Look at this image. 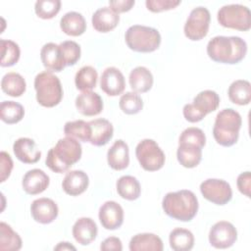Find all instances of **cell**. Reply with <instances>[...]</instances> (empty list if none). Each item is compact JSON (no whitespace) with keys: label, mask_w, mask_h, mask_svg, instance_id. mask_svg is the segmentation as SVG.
<instances>
[{"label":"cell","mask_w":251,"mask_h":251,"mask_svg":"<svg viewBox=\"0 0 251 251\" xmlns=\"http://www.w3.org/2000/svg\"><path fill=\"white\" fill-rule=\"evenodd\" d=\"M247 53V43L239 36L213 37L207 44V54L217 63L234 65L243 60Z\"/></svg>","instance_id":"6da1fadb"},{"label":"cell","mask_w":251,"mask_h":251,"mask_svg":"<svg viewBox=\"0 0 251 251\" xmlns=\"http://www.w3.org/2000/svg\"><path fill=\"white\" fill-rule=\"evenodd\" d=\"M82 148L80 143L73 137L66 136L57 141L46 156L45 164L54 173L63 174L80 160Z\"/></svg>","instance_id":"7a4b0ae2"},{"label":"cell","mask_w":251,"mask_h":251,"mask_svg":"<svg viewBox=\"0 0 251 251\" xmlns=\"http://www.w3.org/2000/svg\"><path fill=\"white\" fill-rule=\"evenodd\" d=\"M164 212L172 219L180 222L191 221L198 212V200L195 194L187 189L168 192L162 201Z\"/></svg>","instance_id":"3957f363"},{"label":"cell","mask_w":251,"mask_h":251,"mask_svg":"<svg viewBox=\"0 0 251 251\" xmlns=\"http://www.w3.org/2000/svg\"><path fill=\"white\" fill-rule=\"evenodd\" d=\"M241 125V116L235 110L226 108L220 111L216 116L213 127V135L217 143L225 147L235 144L238 140Z\"/></svg>","instance_id":"277c9868"},{"label":"cell","mask_w":251,"mask_h":251,"mask_svg":"<svg viewBox=\"0 0 251 251\" xmlns=\"http://www.w3.org/2000/svg\"><path fill=\"white\" fill-rule=\"evenodd\" d=\"M38 104L46 108L57 106L63 98V88L57 75L49 71L39 73L34 78Z\"/></svg>","instance_id":"5b68a950"},{"label":"cell","mask_w":251,"mask_h":251,"mask_svg":"<svg viewBox=\"0 0 251 251\" xmlns=\"http://www.w3.org/2000/svg\"><path fill=\"white\" fill-rule=\"evenodd\" d=\"M125 39L129 49L140 53L153 52L161 44V34L156 28L140 25L129 26L126 31Z\"/></svg>","instance_id":"8992f818"},{"label":"cell","mask_w":251,"mask_h":251,"mask_svg":"<svg viewBox=\"0 0 251 251\" xmlns=\"http://www.w3.org/2000/svg\"><path fill=\"white\" fill-rule=\"evenodd\" d=\"M219 24L227 28L247 31L251 28V12L248 7L241 4L225 5L218 11Z\"/></svg>","instance_id":"52a82bcc"},{"label":"cell","mask_w":251,"mask_h":251,"mask_svg":"<svg viewBox=\"0 0 251 251\" xmlns=\"http://www.w3.org/2000/svg\"><path fill=\"white\" fill-rule=\"evenodd\" d=\"M135 155L142 169L147 172L158 171L165 165V153L153 139L141 140L135 148Z\"/></svg>","instance_id":"ba28073f"},{"label":"cell","mask_w":251,"mask_h":251,"mask_svg":"<svg viewBox=\"0 0 251 251\" xmlns=\"http://www.w3.org/2000/svg\"><path fill=\"white\" fill-rule=\"evenodd\" d=\"M210 21L211 15L207 8L202 6L194 8L184 24L183 31L185 36L192 41L203 39L209 31Z\"/></svg>","instance_id":"9c48e42d"},{"label":"cell","mask_w":251,"mask_h":251,"mask_svg":"<svg viewBox=\"0 0 251 251\" xmlns=\"http://www.w3.org/2000/svg\"><path fill=\"white\" fill-rule=\"evenodd\" d=\"M200 191L205 199L216 205H226L232 198L231 187L224 179L208 178L201 182Z\"/></svg>","instance_id":"30bf717a"},{"label":"cell","mask_w":251,"mask_h":251,"mask_svg":"<svg viewBox=\"0 0 251 251\" xmlns=\"http://www.w3.org/2000/svg\"><path fill=\"white\" fill-rule=\"evenodd\" d=\"M237 239V230L234 226L226 221L216 223L210 229L209 242L217 249L231 247Z\"/></svg>","instance_id":"8fae6325"},{"label":"cell","mask_w":251,"mask_h":251,"mask_svg":"<svg viewBox=\"0 0 251 251\" xmlns=\"http://www.w3.org/2000/svg\"><path fill=\"white\" fill-rule=\"evenodd\" d=\"M30 213L35 222L47 225L56 220L59 214V209L52 199L42 197L35 199L31 203Z\"/></svg>","instance_id":"7c38bea8"},{"label":"cell","mask_w":251,"mask_h":251,"mask_svg":"<svg viewBox=\"0 0 251 251\" xmlns=\"http://www.w3.org/2000/svg\"><path fill=\"white\" fill-rule=\"evenodd\" d=\"M99 221L102 226L109 230L119 228L124 223V210L115 201H106L99 208Z\"/></svg>","instance_id":"4fadbf2b"},{"label":"cell","mask_w":251,"mask_h":251,"mask_svg":"<svg viewBox=\"0 0 251 251\" xmlns=\"http://www.w3.org/2000/svg\"><path fill=\"white\" fill-rule=\"evenodd\" d=\"M100 86L102 91H104L109 96L120 95L124 92L126 87L125 76L119 69L115 67H109L102 73L100 78Z\"/></svg>","instance_id":"5bb4252c"},{"label":"cell","mask_w":251,"mask_h":251,"mask_svg":"<svg viewBox=\"0 0 251 251\" xmlns=\"http://www.w3.org/2000/svg\"><path fill=\"white\" fill-rule=\"evenodd\" d=\"M13 151L17 159L25 164H34L41 157V152L36 143L28 137L18 138L13 144Z\"/></svg>","instance_id":"9a60e30c"},{"label":"cell","mask_w":251,"mask_h":251,"mask_svg":"<svg viewBox=\"0 0 251 251\" xmlns=\"http://www.w3.org/2000/svg\"><path fill=\"white\" fill-rule=\"evenodd\" d=\"M75 107L83 116H97L103 110V100L96 92L83 91L75 98Z\"/></svg>","instance_id":"2e32d148"},{"label":"cell","mask_w":251,"mask_h":251,"mask_svg":"<svg viewBox=\"0 0 251 251\" xmlns=\"http://www.w3.org/2000/svg\"><path fill=\"white\" fill-rule=\"evenodd\" d=\"M49 176L42 170L32 169L24 176L22 185L27 194L36 195L42 193L49 186Z\"/></svg>","instance_id":"e0dca14e"},{"label":"cell","mask_w":251,"mask_h":251,"mask_svg":"<svg viewBox=\"0 0 251 251\" xmlns=\"http://www.w3.org/2000/svg\"><path fill=\"white\" fill-rule=\"evenodd\" d=\"M89 184V178L86 173L80 170L70 171L66 174L63 181V190L71 196H77L83 193Z\"/></svg>","instance_id":"ac0fdd59"},{"label":"cell","mask_w":251,"mask_h":251,"mask_svg":"<svg viewBox=\"0 0 251 251\" xmlns=\"http://www.w3.org/2000/svg\"><path fill=\"white\" fill-rule=\"evenodd\" d=\"M40 58L43 66L49 72L59 73L66 67L60 46L54 42H48L43 45L40 51Z\"/></svg>","instance_id":"d6986e66"},{"label":"cell","mask_w":251,"mask_h":251,"mask_svg":"<svg viewBox=\"0 0 251 251\" xmlns=\"http://www.w3.org/2000/svg\"><path fill=\"white\" fill-rule=\"evenodd\" d=\"M98 228L91 218H79L73 226V236L81 245H88L95 240Z\"/></svg>","instance_id":"ffe728a7"},{"label":"cell","mask_w":251,"mask_h":251,"mask_svg":"<svg viewBox=\"0 0 251 251\" xmlns=\"http://www.w3.org/2000/svg\"><path fill=\"white\" fill-rule=\"evenodd\" d=\"M108 165L115 171H123L129 164V150L127 144L119 139L114 142L107 152Z\"/></svg>","instance_id":"44dd1931"},{"label":"cell","mask_w":251,"mask_h":251,"mask_svg":"<svg viewBox=\"0 0 251 251\" xmlns=\"http://www.w3.org/2000/svg\"><path fill=\"white\" fill-rule=\"evenodd\" d=\"M91 22L95 30L105 33L113 30L119 25L120 16L110 7H102L94 12Z\"/></svg>","instance_id":"7402d4cb"},{"label":"cell","mask_w":251,"mask_h":251,"mask_svg":"<svg viewBox=\"0 0 251 251\" xmlns=\"http://www.w3.org/2000/svg\"><path fill=\"white\" fill-rule=\"evenodd\" d=\"M91 126V135L89 143L94 146H104L113 137V125L106 119H95L89 122Z\"/></svg>","instance_id":"603a6c76"},{"label":"cell","mask_w":251,"mask_h":251,"mask_svg":"<svg viewBox=\"0 0 251 251\" xmlns=\"http://www.w3.org/2000/svg\"><path fill=\"white\" fill-rule=\"evenodd\" d=\"M130 251H162L163 241L154 233H138L131 237L129 241Z\"/></svg>","instance_id":"cb8c5ba5"},{"label":"cell","mask_w":251,"mask_h":251,"mask_svg":"<svg viewBox=\"0 0 251 251\" xmlns=\"http://www.w3.org/2000/svg\"><path fill=\"white\" fill-rule=\"evenodd\" d=\"M60 27L67 35L79 36L86 30V22L80 13L72 11L62 17Z\"/></svg>","instance_id":"d4e9b609"},{"label":"cell","mask_w":251,"mask_h":251,"mask_svg":"<svg viewBox=\"0 0 251 251\" xmlns=\"http://www.w3.org/2000/svg\"><path fill=\"white\" fill-rule=\"evenodd\" d=\"M128 81L131 89L137 93H144L151 89L153 85V75L145 67L134 68L128 76Z\"/></svg>","instance_id":"484cf974"},{"label":"cell","mask_w":251,"mask_h":251,"mask_svg":"<svg viewBox=\"0 0 251 251\" xmlns=\"http://www.w3.org/2000/svg\"><path fill=\"white\" fill-rule=\"evenodd\" d=\"M192 105L205 117L207 114L218 109L220 105V97L214 90H203L194 97Z\"/></svg>","instance_id":"4316f807"},{"label":"cell","mask_w":251,"mask_h":251,"mask_svg":"<svg viewBox=\"0 0 251 251\" xmlns=\"http://www.w3.org/2000/svg\"><path fill=\"white\" fill-rule=\"evenodd\" d=\"M176 158L182 167L195 168L201 162L202 148L190 144H178Z\"/></svg>","instance_id":"83f0119b"},{"label":"cell","mask_w":251,"mask_h":251,"mask_svg":"<svg viewBox=\"0 0 251 251\" xmlns=\"http://www.w3.org/2000/svg\"><path fill=\"white\" fill-rule=\"evenodd\" d=\"M227 95L229 100L236 105H248L251 101V84L248 80H234L228 87Z\"/></svg>","instance_id":"f1b7e54d"},{"label":"cell","mask_w":251,"mask_h":251,"mask_svg":"<svg viewBox=\"0 0 251 251\" xmlns=\"http://www.w3.org/2000/svg\"><path fill=\"white\" fill-rule=\"evenodd\" d=\"M116 187H117L118 194L126 200L133 201L140 196V192H141L140 183L137 180V178L132 176H121L117 180Z\"/></svg>","instance_id":"f546056e"},{"label":"cell","mask_w":251,"mask_h":251,"mask_svg":"<svg viewBox=\"0 0 251 251\" xmlns=\"http://www.w3.org/2000/svg\"><path fill=\"white\" fill-rule=\"evenodd\" d=\"M169 242L175 251H188L194 246V235L188 229L176 227L170 232Z\"/></svg>","instance_id":"4dcf8cb0"},{"label":"cell","mask_w":251,"mask_h":251,"mask_svg":"<svg viewBox=\"0 0 251 251\" xmlns=\"http://www.w3.org/2000/svg\"><path fill=\"white\" fill-rule=\"evenodd\" d=\"M1 88L4 93L12 97H20L26 88L25 78L18 73L11 72L6 74L1 80Z\"/></svg>","instance_id":"1f68e13d"},{"label":"cell","mask_w":251,"mask_h":251,"mask_svg":"<svg viewBox=\"0 0 251 251\" xmlns=\"http://www.w3.org/2000/svg\"><path fill=\"white\" fill-rule=\"evenodd\" d=\"M22 248V239L13 228L4 222L0 223V250L18 251Z\"/></svg>","instance_id":"d6a6232c"},{"label":"cell","mask_w":251,"mask_h":251,"mask_svg":"<svg viewBox=\"0 0 251 251\" xmlns=\"http://www.w3.org/2000/svg\"><path fill=\"white\" fill-rule=\"evenodd\" d=\"M98 78L97 71L91 66L81 67L75 74V84L80 91H90L96 86Z\"/></svg>","instance_id":"836d02e7"},{"label":"cell","mask_w":251,"mask_h":251,"mask_svg":"<svg viewBox=\"0 0 251 251\" xmlns=\"http://www.w3.org/2000/svg\"><path fill=\"white\" fill-rule=\"evenodd\" d=\"M64 133L66 136L73 137L83 142H89L91 126L89 122H85L83 120L67 122L64 126Z\"/></svg>","instance_id":"e575fe53"},{"label":"cell","mask_w":251,"mask_h":251,"mask_svg":"<svg viewBox=\"0 0 251 251\" xmlns=\"http://www.w3.org/2000/svg\"><path fill=\"white\" fill-rule=\"evenodd\" d=\"M25 116L24 107L15 101H3L0 105V119L8 124H17Z\"/></svg>","instance_id":"d590c367"},{"label":"cell","mask_w":251,"mask_h":251,"mask_svg":"<svg viewBox=\"0 0 251 251\" xmlns=\"http://www.w3.org/2000/svg\"><path fill=\"white\" fill-rule=\"evenodd\" d=\"M1 47V67H11L14 66L20 59L21 51L19 45L9 39L0 40Z\"/></svg>","instance_id":"8d00e7d4"},{"label":"cell","mask_w":251,"mask_h":251,"mask_svg":"<svg viewBox=\"0 0 251 251\" xmlns=\"http://www.w3.org/2000/svg\"><path fill=\"white\" fill-rule=\"evenodd\" d=\"M121 110L126 115H135L143 108V101L136 92H126L119 101Z\"/></svg>","instance_id":"74e56055"},{"label":"cell","mask_w":251,"mask_h":251,"mask_svg":"<svg viewBox=\"0 0 251 251\" xmlns=\"http://www.w3.org/2000/svg\"><path fill=\"white\" fill-rule=\"evenodd\" d=\"M61 9L60 0H38L34 4L35 14L44 20L54 18Z\"/></svg>","instance_id":"f35d334b"},{"label":"cell","mask_w":251,"mask_h":251,"mask_svg":"<svg viewBox=\"0 0 251 251\" xmlns=\"http://www.w3.org/2000/svg\"><path fill=\"white\" fill-rule=\"evenodd\" d=\"M178 144H190L203 148L206 144L205 133L198 127H187L181 132L178 139Z\"/></svg>","instance_id":"ab89813d"},{"label":"cell","mask_w":251,"mask_h":251,"mask_svg":"<svg viewBox=\"0 0 251 251\" xmlns=\"http://www.w3.org/2000/svg\"><path fill=\"white\" fill-rule=\"evenodd\" d=\"M66 66H74L80 58V46L73 40H66L59 44Z\"/></svg>","instance_id":"60d3db41"},{"label":"cell","mask_w":251,"mask_h":251,"mask_svg":"<svg viewBox=\"0 0 251 251\" xmlns=\"http://www.w3.org/2000/svg\"><path fill=\"white\" fill-rule=\"evenodd\" d=\"M180 4L179 0H146V8L153 13L175 9Z\"/></svg>","instance_id":"b9f144b4"},{"label":"cell","mask_w":251,"mask_h":251,"mask_svg":"<svg viewBox=\"0 0 251 251\" xmlns=\"http://www.w3.org/2000/svg\"><path fill=\"white\" fill-rule=\"evenodd\" d=\"M13 170V161L11 156L5 152L2 151L0 153V181L4 182L11 175V172Z\"/></svg>","instance_id":"7bdbcfd3"},{"label":"cell","mask_w":251,"mask_h":251,"mask_svg":"<svg viewBox=\"0 0 251 251\" xmlns=\"http://www.w3.org/2000/svg\"><path fill=\"white\" fill-rule=\"evenodd\" d=\"M237 188L238 190L244 194L246 197L250 198V190H251V174L250 172H244L241 173L237 176L236 180Z\"/></svg>","instance_id":"ee69618b"},{"label":"cell","mask_w":251,"mask_h":251,"mask_svg":"<svg viewBox=\"0 0 251 251\" xmlns=\"http://www.w3.org/2000/svg\"><path fill=\"white\" fill-rule=\"evenodd\" d=\"M134 3V0H112L109 1V6L115 13L120 14L129 11L133 7Z\"/></svg>","instance_id":"f6af8a7d"},{"label":"cell","mask_w":251,"mask_h":251,"mask_svg":"<svg viewBox=\"0 0 251 251\" xmlns=\"http://www.w3.org/2000/svg\"><path fill=\"white\" fill-rule=\"evenodd\" d=\"M182 113H183L184 119L189 123H197L204 119V116L194 108L192 103L185 104L183 107Z\"/></svg>","instance_id":"bcb514c9"},{"label":"cell","mask_w":251,"mask_h":251,"mask_svg":"<svg viewBox=\"0 0 251 251\" xmlns=\"http://www.w3.org/2000/svg\"><path fill=\"white\" fill-rule=\"evenodd\" d=\"M100 249L102 251H111V250L122 251L123 244H122V241L120 238H118L116 236H110L101 242Z\"/></svg>","instance_id":"7dc6e473"},{"label":"cell","mask_w":251,"mask_h":251,"mask_svg":"<svg viewBox=\"0 0 251 251\" xmlns=\"http://www.w3.org/2000/svg\"><path fill=\"white\" fill-rule=\"evenodd\" d=\"M54 250H76V248L70 242H60L54 247Z\"/></svg>","instance_id":"c3c4849f"}]
</instances>
